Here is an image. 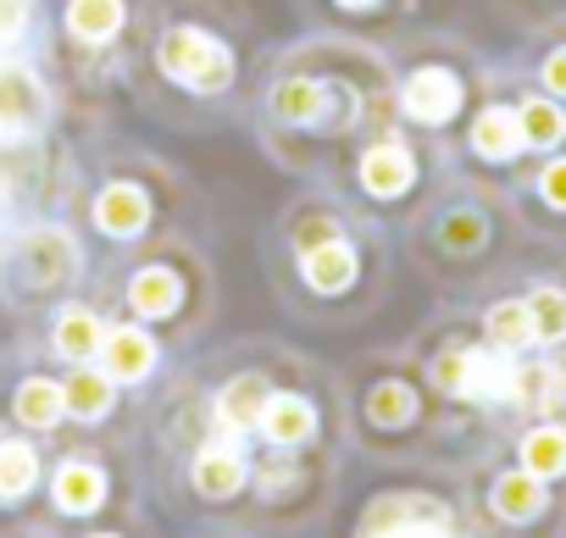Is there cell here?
Instances as JSON below:
<instances>
[{"label":"cell","instance_id":"1","mask_svg":"<svg viewBox=\"0 0 566 538\" xmlns=\"http://www.w3.org/2000/svg\"><path fill=\"white\" fill-rule=\"evenodd\" d=\"M156 62H161V73H167L172 84L200 89V95L228 89V78H233V56H228V45H217V40L200 34V29H172V34L161 40Z\"/></svg>","mask_w":566,"mask_h":538},{"label":"cell","instance_id":"2","mask_svg":"<svg viewBox=\"0 0 566 538\" xmlns=\"http://www.w3.org/2000/svg\"><path fill=\"white\" fill-rule=\"evenodd\" d=\"M45 123V84L29 67H0V139H18Z\"/></svg>","mask_w":566,"mask_h":538},{"label":"cell","instance_id":"3","mask_svg":"<svg viewBox=\"0 0 566 538\" xmlns=\"http://www.w3.org/2000/svg\"><path fill=\"white\" fill-rule=\"evenodd\" d=\"M23 266H29V278L34 284H67L73 278V266H78V244L67 228H40L29 233L23 244Z\"/></svg>","mask_w":566,"mask_h":538},{"label":"cell","instance_id":"4","mask_svg":"<svg viewBox=\"0 0 566 538\" xmlns=\"http://www.w3.org/2000/svg\"><path fill=\"white\" fill-rule=\"evenodd\" d=\"M455 106H461L455 73H444V67L411 73V84H406V117H417V123H450Z\"/></svg>","mask_w":566,"mask_h":538},{"label":"cell","instance_id":"5","mask_svg":"<svg viewBox=\"0 0 566 538\" xmlns=\"http://www.w3.org/2000/svg\"><path fill=\"white\" fill-rule=\"evenodd\" d=\"M301 273H306V284H312V289L339 295V289H350V284H356V250H350V244H339V239L306 244V250H301Z\"/></svg>","mask_w":566,"mask_h":538},{"label":"cell","instance_id":"6","mask_svg":"<svg viewBox=\"0 0 566 538\" xmlns=\"http://www.w3.org/2000/svg\"><path fill=\"white\" fill-rule=\"evenodd\" d=\"M101 356H106V378H112V383H139V378L156 367V345H150V334H139V328L106 334V339H101Z\"/></svg>","mask_w":566,"mask_h":538},{"label":"cell","instance_id":"7","mask_svg":"<svg viewBox=\"0 0 566 538\" xmlns=\"http://www.w3.org/2000/svg\"><path fill=\"white\" fill-rule=\"evenodd\" d=\"M411 178H417V161H411V150H400V145H378V150L361 156V183H367V194H378V200L406 194Z\"/></svg>","mask_w":566,"mask_h":538},{"label":"cell","instance_id":"8","mask_svg":"<svg viewBox=\"0 0 566 538\" xmlns=\"http://www.w3.org/2000/svg\"><path fill=\"white\" fill-rule=\"evenodd\" d=\"M95 222H101L106 233H117V239H134V233L150 222V200H145V189H134V183H112V189H101V200H95Z\"/></svg>","mask_w":566,"mask_h":538},{"label":"cell","instance_id":"9","mask_svg":"<svg viewBox=\"0 0 566 538\" xmlns=\"http://www.w3.org/2000/svg\"><path fill=\"white\" fill-rule=\"evenodd\" d=\"M373 538H450V521L439 505H422V499H406L400 516H384L373 521Z\"/></svg>","mask_w":566,"mask_h":538},{"label":"cell","instance_id":"10","mask_svg":"<svg viewBox=\"0 0 566 538\" xmlns=\"http://www.w3.org/2000/svg\"><path fill=\"white\" fill-rule=\"evenodd\" d=\"M522 145H527V139H522V117L505 112V106H489V112L478 117V128H472V150L489 156V161H505V156H516Z\"/></svg>","mask_w":566,"mask_h":538},{"label":"cell","instance_id":"11","mask_svg":"<svg viewBox=\"0 0 566 538\" xmlns=\"http://www.w3.org/2000/svg\"><path fill=\"white\" fill-rule=\"evenodd\" d=\"M511 378H516V372L505 367V356H489V350H467L455 394H467V400H494V394H511Z\"/></svg>","mask_w":566,"mask_h":538},{"label":"cell","instance_id":"12","mask_svg":"<svg viewBox=\"0 0 566 538\" xmlns=\"http://www.w3.org/2000/svg\"><path fill=\"white\" fill-rule=\"evenodd\" d=\"M266 400H272L266 378H233V383L222 389V400H217V416H222L233 433H244V428H255V422L266 416Z\"/></svg>","mask_w":566,"mask_h":538},{"label":"cell","instance_id":"13","mask_svg":"<svg viewBox=\"0 0 566 538\" xmlns=\"http://www.w3.org/2000/svg\"><path fill=\"white\" fill-rule=\"evenodd\" d=\"M261 428H266V439H272V444H301V439H312V433H317V411H312L306 400H295V394H272V400H266Z\"/></svg>","mask_w":566,"mask_h":538},{"label":"cell","instance_id":"14","mask_svg":"<svg viewBox=\"0 0 566 538\" xmlns=\"http://www.w3.org/2000/svg\"><path fill=\"white\" fill-rule=\"evenodd\" d=\"M328 101H334V89L317 84V78H290V84L272 95V106H277L283 123H323L328 117Z\"/></svg>","mask_w":566,"mask_h":538},{"label":"cell","instance_id":"15","mask_svg":"<svg viewBox=\"0 0 566 538\" xmlns=\"http://www.w3.org/2000/svg\"><path fill=\"white\" fill-rule=\"evenodd\" d=\"M128 300L145 317H172L178 300H184V284H178V273H167V266H145V273L134 278V289H128Z\"/></svg>","mask_w":566,"mask_h":538},{"label":"cell","instance_id":"16","mask_svg":"<svg viewBox=\"0 0 566 538\" xmlns=\"http://www.w3.org/2000/svg\"><path fill=\"white\" fill-rule=\"evenodd\" d=\"M494 510L505 516V521H533L538 510H544V488H538V477L522 466V472H505L500 483H494Z\"/></svg>","mask_w":566,"mask_h":538},{"label":"cell","instance_id":"17","mask_svg":"<svg viewBox=\"0 0 566 538\" xmlns=\"http://www.w3.org/2000/svg\"><path fill=\"white\" fill-rule=\"evenodd\" d=\"M101 499H106V477H101V466L67 461V466L56 472V505H62V510H95Z\"/></svg>","mask_w":566,"mask_h":538},{"label":"cell","instance_id":"18","mask_svg":"<svg viewBox=\"0 0 566 538\" xmlns=\"http://www.w3.org/2000/svg\"><path fill=\"white\" fill-rule=\"evenodd\" d=\"M67 29L78 40H90V45L112 40L123 29V0H73V7H67Z\"/></svg>","mask_w":566,"mask_h":538},{"label":"cell","instance_id":"19","mask_svg":"<svg viewBox=\"0 0 566 538\" xmlns=\"http://www.w3.org/2000/svg\"><path fill=\"white\" fill-rule=\"evenodd\" d=\"M522 466L544 483V477H560L566 472V428L555 422V428H538V433H527V444H522Z\"/></svg>","mask_w":566,"mask_h":538},{"label":"cell","instance_id":"20","mask_svg":"<svg viewBox=\"0 0 566 538\" xmlns=\"http://www.w3.org/2000/svg\"><path fill=\"white\" fill-rule=\"evenodd\" d=\"M239 483H244V461H239L233 450H206V455L195 461V488H200V494L222 499V494H233Z\"/></svg>","mask_w":566,"mask_h":538},{"label":"cell","instance_id":"21","mask_svg":"<svg viewBox=\"0 0 566 538\" xmlns=\"http://www.w3.org/2000/svg\"><path fill=\"white\" fill-rule=\"evenodd\" d=\"M67 411V400H62V383H45V378H29L23 389H18V416L29 422V428H56V416Z\"/></svg>","mask_w":566,"mask_h":538},{"label":"cell","instance_id":"22","mask_svg":"<svg viewBox=\"0 0 566 538\" xmlns=\"http://www.w3.org/2000/svg\"><path fill=\"white\" fill-rule=\"evenodd\" d=\"M483 328H489V345H494V350H522V345H533V317H527V306H516V300L494 306V312L483 317Z\"/></svg>","mask_w":566,"mask_h":538},{"label":"cell","instance_id":"23","mask_svg":"<svg viewBox=\"0 0 566 538\" xmlns=\"http://www.w3.org/2000/svg\"><path fill=\"white\" fill-rule=\"evenodd\" d=\"M62 400H67V411L73 416H106L112 411V378L106 372H78L73 383H62Z\"/></svg>","mask_w":566,"mask_h":538},{"label":"cell","instance_id":"24","mask_svg":"<svg viewBox=\"0 0 566 538\" xmlns=\"http://www.w3.org/2000/svg\"><path fill=\"white\" fill-rule=\"evenodd\" d=\"M101 323L90 317V312H67L62 323H56V350L67 356V361H90L95 350H101Z\"/></svg>","mask_w":566,"mask_h":538},{"label":"cell","instance_id":"25","mask_svg":"<svg viewBox=\"0 0 566 538\" xmlns=\"http://www.w3.org/2000/svg\"><path fill=\"white\" fill-rule=\"evenodd\" d=\"M367 416H373L378 428H406V422L417 416V394H411L406 383H378L373 400H367Z\"/></svg>","mask_w":566,"mask_h":538},{"label":"cell","instance_id":"26","mask_svg":"<svg viewBox=\"0 0 566 538\" xmlns=\"http://www.w3.org/2000/svg\"><path fill=\"white\" fill-rule=\"evenodd\" d=\"M34 472H40V461H34L29 444H0V499L29 494L34 488Z\"/></svg>","mask_w":566,"mask_h":538},{"label":"cell","instance_id":"27","mask_svg":"<svg viewBox=\"0 0 566 538\" xmlns=\"http://www.w3.org/2000/svg\"><path fill=\"white\" fill-rule=\"evenodd\" d=\"M527 317H533V339H544V345L566 339V295L560 289H538L527 300Z\"/></svg>","mask_w":566,"mask_h":538},{"label":"cell","instance_id":"28","mask_svg":"<svg viewBox=\"0 0 566 538\" xmlns=\"http://www.w3.org/2000/svg\"><path fill=\"white\" fill-rule=\"evenodd\" d=\"M516 117H522V139H527V145H555V139L566 134V117H560V106H549V101H527Z\"/></svg>","mask_w":566,"mask_h":538},{"label":"cell","instance_id":"29","mask_svg":"<svg viewBox=\"0 0 566 538\" xmlns=\"http://www.w3.org/2000/svg\"><path fill=\"white\" fill-rule=\"evenodd\" d=\"M29 29V0H0V45H18Z\"/></svg>","mask_w":566,"mask_h":538},{"label":"cell","instance_id":"30","mask_svg":"<svg viewBox=\"0 0 566 538\" xmlns=\"http://www.w3.org/2000/svg\"><path fill=\"white\" fill-rule=\"evenodd\" d=\"M301 483V466L295 461H272L266 472H261V494H290Z\"/></svg>","mask_w":566,"mask_h":538},{"label":"cell","instance_id":"31","mask_svg":"<svg viewBox=\"0 0 566 538\" xmlns=\"http://www.w3.org/2000/svg\"><path fill=\"white\" fill-rule=\"evenodd\" d=\"M478 239H483V222H478V217H450V222H444V244H450V250H472Z\"/></svg>","mask_w":566,"mask_h":538},{"label":"cell","instance_id":"32","mask_svg":"<svg viewBox=\"0 0 566 538\" xmlns=\"http://www.w3.org/2000/svg\"><path fill=\"white\" fill-rule=\"evenodd\" d=\"M461 361H467V350H444V356L433 361V378H439V389H450V394H455V383H461Z\"/></svg>","mask_w":566,"mask_h":538},{"label":"cell","instance_id":"33","mask_svg":"<svg viewBox=\"0 0 566 538\" xmlns=\"http://www.w3.org/2000/svg\"><path fill=\"white\" fill-rule=\"evenodd\" d=\"M544 200L566 211V161H555V167L544 172Z\"/></svg>","mask_w":566,"mask_h":538},{"label":"cell","instance_id":"34","mask_svg":"<svg viewBox=\"0 0 566 538\" xmlns=\"http://www.w3.org/2000/svg\"><path fill=\"white\" fill-rule=\"evenodd\" d=\"M544 84H549L555 95H566V51H555V56L544 62Z\"/></svg>","mask_w":566,"mask_h":538},{"label":"cell","instance_id":"35","mask_svg":"<svg viewBox=\"0 0 566 538\" xmlns=\"http://www.w3.org/2000/svg\"><path fill=\"white\" fill-rule=\"evenodd\" d=\"M544 405H549V416L566 428V378H555V383H549V400H544Z\"/></svg>","mask_w":566,"mask_h":538},{"label":"cell","instance_id":"36","mask_svg":"<svg viewBox=\"0 0 566 538\" xmlns=\"http://www.w3.org/2000/svg\"><path fill=\"white\" fill-rule=\"evenodd\" d=\"M339 7H373V0H339Z\"/></svg>","mask_w":566,"mask_h":538},{"label":"cell","instance_id":"37","mask_svg":"<svg viewBox=\"0 0 566 538\" xmlns=\"http://www.w3.org/2000/svg\"><path fill=\"white\" fill-rule=\"evenodd\" d=\"M95 538H112V532H95Z\"/></svg>","mask_w":566,"mask_h":538}]
</instances>
